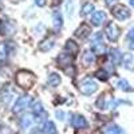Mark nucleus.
<instances>
[{
    "mask_svg": "<svg viewBox=\"0 0 134 134\" xmlns=\"http://www.w3.org/2000/svg\"><path fill=\"white\" fill-rule=\"evenodd\" d=\"M16 82L21 87L30 88V87H32L34 83H35V75L28 70H20L16 74Z\"/></svg>",
    "mask_w": 134,
    "mask_h": 134,
    "instance_id": "obj_1",
    "label": "nucleus"
},
{
    "mask_svg": "<svg viewBox=\"0 0 134 134\" xmlns=\"http://www.w3.org/2000/svg\"><path fill=\"white\" fill-rule=\"evenodd\" d=\"M91 51L95 55H103L106 52V44L103 42V34L97 32L91 38Z\"/></svg>",
    "mask_w": 134,
    "mask_h": 134,
    "instance_id": "obj_2",
    "label": "nucleus"
},
{
    "mask_svg": "<svg viewBox=\"0 0 134 134\" xmlns=\"http://www.w3.org/2000/svg\"><path fill=\"white\" fill-rule=\"evenodd\" d=\"M111 15L119 21H125V20L130 19L131 11L125 4H115V5L111 7Z\"/></svg>",
    "mask_w": 134,
    "mask_h": 134,
    "instance_id": "obj_3",
    "label": "nucleus"
},
{
    "mask_svg": "<svg viewBox=\"0 0 134 134\" xmlns=\"http://www.w3.org/2000/svg\"><path fill=\"white\" fill-rule=\"evenodd\" d=\"M105 35H106L109 42L115 43L121 36V28L114 23V21H107V24L105 27Z\"/></svg>",
    "mask_w": 134,
    "mask_h": 134,
    "instance_id": "obj_4",
    "label": "nucleus"
},
{
    "mask_svg": "<svg viewBox=\"0 0 134 134\" xmlns=\"http://www.w3.org/2000/svg\"><path fill=\"white\" fill-rule=\"evenodd\" d=\"M32 103V99L30 95H21L16 99V102L12 107V111H14V114H20V113H23V111H26Z\"/></svg>",
    "mask_w": 134,
    "mask_h": 134,
    "instance_id": "obj_5",
    "label": "nucleus"
},
{
    "mask_svg": "<svg viewBox=\"0 0 134 134\" xmlns=\"http://www.w3.org/2000/svg\"><path fill=\"white\" fill-rule=\"evenodd\" d=\"M79 90H81V93H82L83 95L90 97V95H93L94 93H97V90H98V83H97L94 79H91V78H87V79H85V81L81 82Z\"/></svg>",
    "mask_w": 134,
    "mask_h": 134,
    "instance_id": "obj_6",
    "label": "nucleus"
},
{
    "mask_svg": "<svg viewBox=\"0 0 134 134\" xmlns=\"http://www.w3.org/2000/svg\"><path fill=\"white\" fill-rule=\"evenodd\" d=\"M16 46L14 42H3L0 44V62H5L9 55H12Z\"/></svg>",
    "mask_w": 134,
    "mask_h": 134,
    "instance_id": "obj_7",
    "label": "nucleus"
},
{
    "mask_svg": "<svg viewBox=\"0 0 134 134\" xmlns=\"http://www.w3.org/2000/svg\"><path fill=\"white\" fill-rule=\"evenodd\" d=\"M16 27L14 24L12 20H8V19H0V35L3 36H9V35H14Z\"/></svg>",
    "mask_w": 134,
    "mask_h": 134,
    "instance_id": "obj_8",
    "label": "nucleus"
},
{
    "mask_svg": "<svg viewBox=\"0 0 134 134\" xmlns=\"http://www.w3.org/2000/svg\"><path fill=\"white\" fill-rule=\"evenodd\" d=\"M70 124H71V126H72L74 129H76V130H82V129H86V127L88 126L87 119H86L83 115H81V114H72Z\"/></svg>",
    "mask_w": 134,
    "mask_h": 134,
    "instance_id": "obj_9",
    "label": "nucleus"
},
{
    "mask_svg": "<svg viewBox=\"0 0 134 134\" xmlns=\"http://www.w3.org/2000/svg\"><path fill=\"white\" fill-rule=\"evenodd\" d=\"M64 52L71 55L72 58L76 57V55L79 54V46H78V43L72 39H67L66 43H64Z\"/></svg>",
    "mask_w": 134,
    "mask_h": 134,
    "instance_id": "obj_10",
    "label": "nucleus"
},
{
    "mask_svg": "<svg viewBox=\"0 0 134 134\" xmlns=\"http://www.w3.org/2000/svg\"><path fill=\"white\" fill-rule=\"evenodd\" d=\"M12 98H14V93L11 90L9 85H4L2 87V90H0V99H2V102L4 105H9Z\"/></svg>",
    "mask_w": 134,
    "mask_h": 134,
    "instance_id": "obj_11",
    "label": "nucleus"
},
{
    "mask_svg": "<svg viewBox=\"0 0 134 134\" xmlns=\"http://www.w3.org/2000/svg\"><path fill=\"white\" fill-rule=\"evenodd\" d=\"M107 19V15L105 11H95V12L91 15V24L94 27H99V26H102L105 21Z\"/></svg>",
    "mask_w": 134,
    "mask_h": 134,
    "instance_id": "obj_12",
    "label": "nucleus"
},
{
    "mask_svg": "<svg viewBox=\"0 0 134 134\" xmlns=\"http://www.w3.org/2000/svg\"><path fill=\"white\" fill-rule=\"evenodd\" d=\"M91 35V27L87 23H82L79 27L75 30V36L79 39H86Z\"/></svg>",
    "mask_w": 134,
    "mask_h": 134,
    "instance_id": "obj_13",
    "label": "nucleus"
},
{
    "mask_svg": "<svg viewBox=\"0 0 134 134\" xmlns=\"http://www.w3.org/2000/svg\"><path fill=\"white\" fill-rule=\"evenodd\" d=\"M122 57H124V54L119 48H111L110 50V54H109V58H110V62L111 64L114 66H119L122 63Z\"/></svg>",
    "mask_w": 134,
    "mask_h": 134,
    "instance_id": "obj_14",
    "label": "nucleus"
},
{
    "mask_svg": "<svg viewBox=\"0 0 134 134\" xmlns=\"http://www.w3.org/2000/svg\"><path fill=\"white\" fill-rule=\"evenodd\" d=\"M52 27L55 30V32H59L63 27V16H62V12L59 11H54L52 12Z\"/></svg>",
    "mask_w": 134,
    "mask_h": 134,
    "instance_id": "obj_15",
    "label": "nucleus"
},
{
    "mask_svg": "<svg viewBox=\"0 0 134 134\" xmlns=\"http://www.w3.org/2000/svg\"><path fill=\"white\" fill-rule=\"evenodd\" d=\"M54 47H55V40H54V38H51V36L44 38V39L40 40V43H39V50H40L42 52H48V51H51Z\"/></svg>",
    "mask_w": 134,
    "mask_h": 134,
    "instance_id": "obj_16",
    "label": "nucleus"
},
{
    "mask_svg": "<svg viewBox=\"0 0 134 134\" xmlns=\"http://www.w3.org/2000/svg\"><path fill=\"white\" fill-rule=\"evenodd\" d=\"M60 83H62V78H60V75L58 72H50L48 74V76H47V86L48 87L55 88V87H58Z\"/></svg>",
    "mask_w": 134,
    "mask_h": 134,
    "instance_id": "obj_17",
    "label": "nucleus"
},
{
    "mask_svg": "<svg viewBox=\"0 0 134 134\" xmlns=\"http://www.w3.org/2000/svg\"><path fill=\"white\" fill-rule=\"evenodd\" d=\"M121 64L124 66L126 70L133 71V70H134V57H133V54H130V52L124 54V57H122V63H121Z\"/></svg>",
    "mask_w": 134,
    "mask_h": 134,
    "instance_id": "obj_18",
    "label": "nucleus"
},
{
    "mask_svg": "<svg viewBox=\"0 0 134 134\" xmlns=\"http://www.w3.org/2000/svg\"><path fill=\"white\" fill-rule=\"evenodd\" d=\"M72 59H74V58L71 57V55H69L67 52H63V54H60L59 57L57 58V62H58L59 67L64 69V67H67V66L72 64Z\"/></svg>",
    "mask_w": 134,
    "mask_h": 134,
    "instance_id": "obj_19",
    "label": "nucleus"
},
{
    "mask_svg": "<svg viewBox=\"0 0 134 134\" xmlns=\"http://www.w3.org/2000/svg\"><path fill=\"white\" fill-rule=\"evenodd\" d=\"M34 122H35V118H34L32 114L31 115H23V117L19 119V125H20V127L23 129V130H26V129H28V127L32 126Z\"/></svg>",
    "mask_w": 134,
    "mask_h": 134,
    "instance_id": "obj_20",
    "label": "nucleus"
},
{
    "mask_svg": "<svg viewBox=\"0 0 134 134\" xmlns=\"http://www.w3.org/2000/svg\"><path fill=\"white\" fill-rule=\"evenodd\" d=\"M109 105H110V99H107L105 94L99 95L98 99L95 100V106H97L99 110H106V109H109Z\"/></svg>",
    "mask_w": 134,
    "mask_h": 134,
    "instance_id": "obj_21",
    "label": "nucleus"
},
{
    "mask_svg": "<svg viewBox=\"0 0 134 134\" xmlns=\"http://www.w3.org/2000/svg\"><path fill=\"white\" fill-rule=\"evenodd\" d=\"M94 11H95V5L90 2H87L85 4H82V8H81V16H88V15H91L94 14Z\"/></svg>",
    "mask_w": 134,
    "mask_h": 134,
    "instance_id": "obj_22",
    "label": "nucleus"
},
{
    "mask_svg": "<svg viewBox=\"0 0 134 134\" xmlns=\"http://www.w3.org/2000/svg\"><path fill=\"white\" fill-rule=\"evenodd\" d=\"M43 134H58L57 131V126H55V124L52 121H46L44 122V125H43Z\"/></svg>",
    "mask_w": 134,
    "mask_h": 134,
    "instance_id": "obj_23",
    "label": "nucleus"
},
{
    "mask_svg": "<svg viewBox=\"0 0 134 134\" xmlns=\"http://www.w3.org/2000/svg\"><path fill=\"white\" fill-rule=\"evenodd\" d=\"M94 60H95V54H94L93 51L87 50V51L83 52V55H82V62H83L86 66H91V64L94 63Z\"/></svg>",
    "mask_w": 134,
    "mask_h": 134,
    "instance_id": "obj_24",
    "label": "nucleus"
},
{
    "mask_svg": "<svg viewBox=\"0 0 134 134\" xmlns=\"http://www.w3.org/2000/svg\"><path fill=\"white\" fill-rule=\"evenodd\" d=\"M117 87L119 88V90L125 91V93H133V91H134V88L131 87V85H130L126 79H119V81L117 82Z\"/></svg>",
    "mask_w": 134,
    "mask_h": 134,
    "instance_id": "obj_25",
    "label": "nucleus"
},
{
    "mask_svg": "<svg viewBox=\"0 0 134 134\" xmlns=\"http://www.w3.org/2000/svg\"><path fill=\"white\" fill-rule=\"evenodd\" d=\"M103 133H105V134H125L124 130H122L118 125H114V124L106 126V127L103 129Z\"/></svg>",
    "mask_w": 134,
    "mask_h": 134,
    "instance_id": "obj_26",
    "label": "nucleus"
},
{
    "mask_svg": "<svg viewBox=\"0 0 134 134\" xmlns=\"http://www.w3.org/2000/svg\"><path fill=\"white\" fill-rule=\"evenodd\" d=\"M94 76L97 78V79H99V81L106 82L109 78H110V74H109V71L106 69H99V70H97L94 72Z\"/></svg>",
    "mask_w": 134,
    "mask_h": 134,
    "instance_id": "obj_27",
    "label": "nucleus"
},
{
    "mask_svg": "<svg viewBox=\"0 0 134 134\" xmlns=\"http://www.w3.org/2000/svg\"><path fill=\"white\" fill-rule=\"evenodd\" d=\"M126 43L130 50H134V27H131L126 34Z\"/></svg>",
    "mask_w": 134,
    "mask_h": 134,
    "instance_id": "obj_28",
    "label": "nucleus"
},
{
    "mask_svg": "<svg viewBox=\"0 0 134 134\" xmlns=\"http://www.w3.org/2000/svg\"><path fill=\"white\" fill-rule=\"evenodd\" d=\"M64 9H66V14L69 18H72L74 15V0H66L64 3Z\"/></svg>",
    "mask_w": 134,
    "mask_h": 134,
    "instance_id": "obj_29",
    "label": "nucleus"
},
{
    "mask_svg": "<svg viewBox=\"0 0 134 134\" xmlns=\"http://www.w3.org/2000/svg\"><path fill=\"white\" fill-rule=\"evenodd\" d=\"M62 70L64 71V74H66V75H69V76H75V74H76V70H75L74 64L67 66V67H64V69H62Z\"/></svg>",
    "mask_w": 134,
    "mask_h": 134,
    "instance_id": "obj_30",
    "label": "nucleus"
},
{
    "mask_svg": "<svg viewBox=\"0 0 134 134\" xmlns=\"http://www.w3.org/2000/svg\"><path fill=\"white\" fill-rule=\"evenodd\" d=\"M55 115H57V118L59 119V121H64L66 118V113L64 111H62V110H57V113H55Z\"/></svg>",
    "mask_w": 134,
    "mask_h": 134,
    "instance_id": "obj_31",
    "label": "nucleus"
},
{
    "mask_svg": "<svg viewBox=\"0 0 134 134\" xmlns=\"http://www.w3.org/2000/svg\"><path fill=\"white\" fill-rule=\"evenodd\" d=\"M0 134H11L9 127H7V126L3 125V124H0Z\"/></svg>",
    "mask_w": 134,
    "mask_h": 134,
    "instance_id": "obj_32",
    "label": "nucleus"
},
{
    "mask_svg": "<svg viewBox=\"0 0 134 134\" xmlns=\"http://www.w3.org/2000/svg\"><path fill=\"white\" fill-rule=\"evenodd\" d=\"M44 30H46L44 24H38V26H36V28H35V34H36V35H39V32H38V31H40V34H43V32H44Z\"/></svg>",
    "mask_w": 134,
    "mask_h": 134,
    "instance_id": "obj_33",
    "label": "nucleus"
},
{
    "mask_svg": "<svg viewBox=\"0 0 134 134\" xmlns=\"http://www.w3.org/2000/svg\"><path fill=\"white\" fill-rule=\"evenodd\" d=\"M34 3H35L38 7H46L47 0H34Z\"/></svg>",
    "mask_w": 134,
    "mask_h": 134,
    "instance_id": "obj_34",
    "label": "nucleus"
},
{
    "mask_svg": "<svg viewBox=\"0 0 134 134\" xmlns=\"http://www.w3.org/2000/svg\"><path fill=\"white\" fill-rule=\"evenodd\" d=\"M103 2H105V4H106V5H111L113 3H115L117 0H103Z\"/></svg>",
    "mask_w": 134,
    "mask_h": 134,
    "instance_id": "obj_35",
    "label": "nucleus"
},
{
    "mask_svg": "<svg viewBox=\"0 0 134 134\" xmlns=\"http://www.w3.org/2000/svg\"><path fill=\"white\" fill-rule=\"evenodd\" d=\"M129 4H130V5L134 8V0H129Z\"/></svg>",
    "mask_w": 134,
    "mask_h": 134,
    "instance_id": "obj_36",
    "label": "nucleus"
},
{
    "mask_svg": "<svg viewBox=\"0 0 134 134\" xmlns=\"http://www.w3.org/2000/svg\"><path fill=\"white\" fill-rule=\"evenodd\" d=\"M34 134H35V133H34Z\"/></svg>",
    "mask_w": 134,
    "mask_h": 134,
    "instance_id": "obj_37",
    "label": "nucleus"
}]
</instances>
